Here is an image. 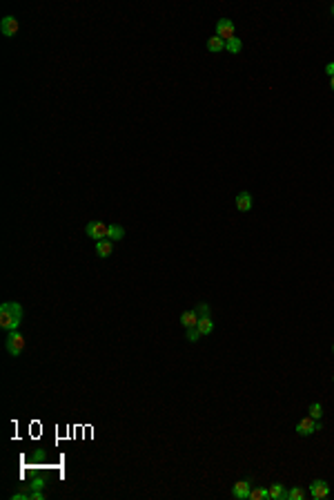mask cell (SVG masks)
<instances>
[{
    "label": "cell",
    "mask_w": 334,
    "mask_h": 500,
    "mask_svg": "<svg viewBox=\"0 0 334 500\" xmlns=\"http://www.w3.org/2000/svg\"><path fill=\"white\" fill-rule=\"evenodd\" d=\"M22 319V306L18 301H2L0 304V328L11 333L18 331V324Z\"/></svg>",
    "instance_id": "6da1fadb"
},
{
    "label": "cell",
    "mask_w": 334,
    "mask_h": 500,
    "mask_svg": "<svg viewBox=\"0 0 334 500\" xmlns=\"http://www.w3.org/2000/svg\"><path fill=\"white\" fill-rule=\"evenodd\" d=\"M5 349H7V353H9L11 357H18L22 350H25V335L18 333V331H11V333L7 335Z\"/></svg>",
    "instance_id": "7a4b0ae2"
},
{
    "label": "cell",
    "mask_w": 334,
    "mask_h": 500,
    "mask_svg": "<svg viewBox=\"0 0 334 500\" xmlns=\"http://www.w3.org/2000/svg\"><path fill=\"white\" fill-rule=\"evenodd\" d=\"M107 233H110V226L103 221H92V223H87V228H85V234L94 241L107 239Z\"/></svg>",
    "instance_id": "3957f363"
},
{
    "label": "cell",
    "mask_w": 334,
    "mask_h": 500,
    "mask_svg": "<svg viewBox=\"0 0 334 500\" xmlns=\"http://www.w3.org/2000/svg\"><path fill=\"white\" fill-rule=\"evenodd\" d=\"M318 429H321V424H318V420H314V417H301L299 422H296V433L303 435V438H307V435L317 433Z\"/></svg>",
    "instance_id": "277c9868"
},
{
    "label": "cell",
    "mask_w": 334,
    "mask_h": 500,
    "mask_svg": "<svg viewBox=\"0 0 334 500\" xmlns=\"http://www.w3.org/2000/svg\"><path fill=\"white\" fill-rule=\"evenodd\" d=\"M216 36H219V38H223L225 43H227V40H232V38H236L234 22H232L230 18H221V20L216 22Z\"/></svg>",
    "instance_id": "5b68a950"
},
{
    "label": "cell",
    "mask_w": 334,
    "mask_h": 500,
    "mask_svg": "<svg viewBox=\"0 0 334 500\" xmlns=\"http://www.w3.org/2000/svg\"><path fill=\"white\" fill-rule=\"evenodd\" d=\"M18 29H20V22H18L16 16H5L2 22H0V32H2V36H7V38H14L18 33Z\"/></svg>",
    "instance_id": "8992f818"
},
{
    "label": "cell",
    "mask_w": 334,
    "mask_h": 500,
    "mask_svg": "<svg viewBox=\"0 0 334 500\" xmlns=\"http://www.w3.org/2000/svg\"><path fill=\"white\" fill-rule=\"evenodd\" d=\"M310 494H312L314 500H321V498H328L330 496V484L325 483V480H314L312 484H310Z\"/></svg>",
    "instance_id": "52a82bcc"
},
{
    "label": "cell",
    "mask_w": 334,
    "mask_h": 500,
    "mask_svg": "<svg viewBox=\"0 0 334 500\" xmlns=\"http://www.w3.org/2000/svg\"><path fill=\"white\" fill-rule=\"evenodd\" d=\"M250 491H252V480L250 478L239 480V483H234V487H232V496H234V498H241V500H245L247 496H250Z\"/></svg>",
    "instance_id": "ba28073f"
},
{
    "label": "cell",
    "mask_w": 334,
    "mask_h": 500,
    "mask_svg": "<svg viewBox=\"0 0 334 500\" xmlns=\"http://www.w3.org/2000/svg\"><path fill=\"white\" fill-rule=\"evenodd\" d=\"M111 252H114V241H111V239H100V241H96V255H98L100 259H107V257H111Z\"/></svg>",
    "instance_id": "9c48e42d"
},
{
    "label": "cell",
    "mask_w": 334,
    "mask_h": 500,
    "mask_svg": "<svg viewBox=\"0 0 334 500\" xmlns=\"http://www.w3.org/2000/svg\"><path fill=\"white\" fill-rule=\"evenodd\" d=\"M236 208H239L241 212H250V210H252V195H250V192H245V190H243V192H239V195H236Z\"/></svg>",
    "instance_id": "30bf717a"
},
{
    "label": "cell",
    "mask_w": 334,
    "mask_h": 500,
    "mask_svg": "<svg viewBox=\"0 0 334 500\" xmlns=\"http://www.w3.org/2000/svg\"><path fill=\"white\" fill-rule=\"evenodd\" d=\"M268 491H270V498L272 500H287V489H285L281 483H274Z\"/></svg>",
    "instance_id": "8fae6325"
},
{
    "label": "cell",
    "mask_w": 334,
    "mask_h": 500,
    "mask_svg": "<svg viewBox=\"0 0 334 500\" xmlns=\"http://www.w3.org/2000/svg\"><path fill=\"white\" fill-rule=\"evenodd\" d=\"M181 324H183L185 328H194V326H196V324H198L196 311L192 308V311H185V313H183V315H181Z\"/></svg>",
    "instance_id": "7c38bea8"
},
{
    "label": "cell",
    "mask_w": 334,
    "mask_h": 500,
    "mask_svg": "<svg viewBox=\"0 0 334 500\" xmlns=\"http://www.w3.org/2000/svg\"><path fill=\"white\" fill-rule=\"evenodd\" d=\"M196 328H198V333H201V335H209V333L214 331V322H212V317H198Z\"/></svg>",
    "instance_id": "4fadbf2b"
},
{
    "label": "cell",
    "mask_w": 334,
    "mask_h": 500,
    "mask_svg": "<svg viewBox=\"0 0 334 500\" xmlns=\"http://www.w3.org/2000/svg\"><path fill=\"white\" fill-rule=\"evenodd\" d=\"M207 50L214 51V54H216V51H225V40L219 38V36L214 33V36H209V40H207Z\"/></svg>",
    "instance_id": "5bb4252c"
},
{
    "label": "cell",
    "mask_w": 334,
    "mask_h": 500,
    "mask_svg": "<svg viewBox=\"0 0 334 500\" xmlns=\"http://www.w3.org/2000/svg\"><path fill=\"white\" fill-rule=\"evenodd\" d=\"M123 237H125V228H123V226H116V223H111V226H110V233H107V239L121 241Z\"/></svg>",
    "instance_id": "9a60e30c"
},
{
    "label": "cell",
    "mask_w": 334,
    "mask_h": 500,
    "mask_svg": "<svg viewBox=\"0 0 334 500\" xmlns=\"http://www.w3.org/2000/svg\"><path fill=\"white\" fill-rule=\"evenodd\" d=\"M241 47H243V43H241V38H239V36L225 43V51H227V54H239V51H241Z\"/></svg>",
    "instance_id": "2e32d148"
},
{
    "label": "cell",
    "mask_w": 334,
    "mask_h": 500,
    "mask_svg": "<svg viewBox=\"0 0 334 500\" xmlns=\"http://www.w3.org/2000/svg\"><path fill=\"white\" fill-rule=\"evenodd\" d=\"M250 500H263V498H270V491L265 489V487H256V489L250 491V496H247Z\"/></svg>",
    "instance_id": "e0dca14e"
},
{
    "label": "cell",
    "mask_w": 334,
    "mask_h": 500,
    "mask_svg": "<svg viewBox=\"0 0 334 500\" xmlns=\"http://www.w3.org/2000/svg\"><path fill=\"white\" fill-rule=\"evenodd\" d=\"M303 498H305V489H301V487H292L287 491V500H303Z\"/></svg>",
    "instance_id": "ac0fdd59"
},
{
    "label": "cell",
    "mask_w": 334,
    "mask_h": 500,
    "mask_svg": "<svg viewBox=\"0 0 334 500\" xmlns=\"http://www.w3.org/2000/svg\"><path fill=\"white\" fill-rule=\"evenodd\" d=\"M307 411H310V417L318 420V417L323 416V406L318 404V402H314V404H310V409H307Z\"/></svg>",
    "instance_id": "d6986e66"
},
{
    "label": "cell",
    "mask_w": 334,
    "mask_h": 500,
    "mask_svg": "<svg viewBox=\"0 0 334 500\" xmlns=\"http://www.w3.org/2000/svg\"><path fill=\"white\" fill-rule=\"evenodd\" d=\"M196 315L198 317H209V304H205V301H201V304H196Z\"/></svg>",
    "instance_id": "ffe728a7"
},
{
    "label": "cell",
    "mask_w": 334,
    "mask_h": 500,
    "mask_svg": "<svg viewBox=\"0 0 334 500\" xmlns=\"http://www.w3.org/2000/svg\"><path fill=\"white\" fill-rule=\"evenodd\" d=\"M45 458H47V453H45V449H36L32 453V462H43Z\"/></svg>",
    "instance_id": "44dd1931"
},
{
    "label": "cell",
    "mask_w": 334,
    "mask_h": 500,
    "mask_svg": "<svg viewBox=\"0 0 334 500\" xmlns=\"http://www.w3.org/2000/svg\"><path fill=\"white\" fill-rule=\"evenodd\" d=\"M198 337H201V333H198L196 326H194V328H187V339H190V342H198Z\"/></svg>",
    "instance_id": "7402d4cb"
},
{
    "label": "cell",
    "mask_w": 334,
    "mask_h": 500,
    "mask_svg": "<svg viewBox=\"0 0 334 500\" xmlns=\"http://www.w3.org/2000/svg\"><path fill=\"white\" fill-rule=\"evenodd\" d=\"M325 74H328L330 78L334 76V63H328V65H325Z\"/></svg>",
    "instance_id": "603a6c76"
},
{
    "label": "cell",
    "mask_w": 334,
    "mask_h": 500,
    "mask_svg": "<svg viewBox=\"0 0 334 500\" xmlns=\"http://www.w3.org/2000/svg\"><path fill=\"white\" fill-rule=\"evenodd\" d=\"M330 87H332V89H334V76H332V78H330Z\"/></svg>",
    "instance_id": "cb8c5ba5"
},
{
    "label": "cell",
    "mask_w": 334,
    "mask_h": 500,
    "mask_svg": "<svg viewBox=\"0 0 334 500\" xmlns=\"http://www.w3.org/2000/svg\"><path fill=\"white\" fill-rule=\"evenodd\" d=\"M332 353H334V344H332Z\"/></svg>",
    "instance_id": "d4e9b609"
},
{
    "label": "cell",
    "mask_w": 334,
    "mask_h": 500,
    "mask_svg": "<svg viewBox=\"0 0 334 500\" xmlns=\"http://www.w3.org/2000/svg\"><path fill=\"white\" fill-rule=\"evenodd\" d=\"M332 14H334V5H332Z\"/></svg>",
    "instance_id": "484cf974"
}]
</instances>
